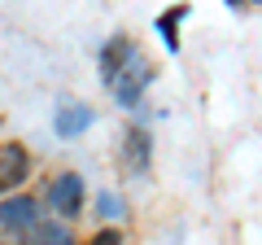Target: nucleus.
Wrapping results in <instances>:
<instances>
[{
  "label": "nucleus",
  "instance_id": "9d476101",
  "mask_svg": "<svg viewBox=\"0 0 262 245\" xmlns=\"http://www.w3.org/2000/svg\"><path fill=\"white\" fill-rule=\"evenodd\" d=\"M96 210H101L105 219H122V201L114 197V193H101V197H96Z\"/></svg>",
  "mask_w": 262,
  "mask_h": 245
},
{
  "label": "nucleus",
  "instance_id": "20e7f679",
  "mask_svg": "<svg viewBox=\"0 0 262 245\" xmlns=\"http://www.w3.org/2000/svg\"><path fill=\"white\" fill-rule=\"evenodd\" d=\"M136 44H131L127 35H118V39H110V44H105V53H101V75H105V84H114V79L122 75V70L131 66V62H136Z\"/></svg>",
  "mask_w": 262,
  "mask_h": 245
},
{
  "label": "nucleus",
  "instance_id": "6e6552de",
  "mask_svg": "<svg viewBox=\"0 0 262 245\" xmlns=\"http://www.w3.org/2000/svg\"><path fill=\"white\" fill-rule=\"evenodd\" d=\"M31 245H75V241H70V228L66 223H53V219H48V223L31 228Z\"/></svg>",
  "mask_w": 262,
  "mask_h": 245
},
{
  "label": "nucleus",
  "instance_id": "7ed1b4c3",
  "mask_svg": "<svg viewBox=\"0 0 262 245\" xmlns=\"http://www.w3.org/2000/svg\"><path fill=\"white\" fill-rule=\"evenodd\" d=\"M149 84H153V66L144 62V57H136V62H131V66L122 70L110 88H114V96H118V105H136V101H140V92H144Z\"/></svg>",
  "mask_w": 262,
  "mask_h": 245
},
{
  "label": "nucleus",
  "instance_id": "0eeeda50",
  "mask_svg": "<svg viewBox=\"0 0 262 245\" xmlns=\"http://www.w3.org/2000/svg\"><path fill=\"white\" fill-rule=\"evenodd\" d=\"M27 149L22 145H5L0 149V189H13V184H22V175H27Z\"/></svg>",
  "mask_w": 262,
  "mask_h": 245
},
{
  "label": "nucleus",
  "instance_id": "f257e3e1",
  "mask_svg": "<svg viewBox=\"0 0 262 245\" xmlns=\"http://www.w3.org/2000/svg\"><path fill=\"white\" fill-rule=\"evenodd\" d=\"M39 223V206L31 197H5L0 201V232L5 236H31Z\"/></svg>",
  "mask_w": 262,
  "mask_h": 245
},
{
  "label": "nucleus",
  "instance_id": "39448f33",
  "mask_svg": "<svg viewBox=\"0 0 262 245\" xmlns=\"http://www.w3.org/2000/svg\"><path fill=\"white\" fill-rule=\"evenodd\" d=\"M92 127V110L88 105H79V101H66L61 110L53 114V132L61 136V140H75L79 132H88Z\"/></svg>",
  "mask_w": 262,
  "mask_h": 245
},
{
  "label": "nucleus",
  "instance_id": "9b49d317",
  "mask_svg": "<svg viewBox=\"0 0 262 245\" xmlns=\"http://www.w3.org/2000/svg\"><path fill=\"white\" fill-rule=\"evenodd\" d=\"M88 245H122V232H114V228H105V232H96Z\"/></svg>",
  "mask_w": 262,
  "mask_h": 245
},
{
  "label": "nucleus",
  "instance_id": "423d86ee",
  "mask_svg": "<svg viewBox=\"0 0 262 245\" xmlns=\"http://www.w3.org/2000/svg\"><path fill=\"white\" fill-rule=\"evenodd\" d=\"M122 162H127L131 175H144V171H149V132H144V127H131V132H127Z\"/></svg>",
  "mask_w": 262,
  "mask_h": 245
},
{
  "label": "nucleus",
  "instance_id": "1a4fd4ad",
  "mask_svg": "<svg viewBox=\"0 0 262 245\" xmlns=\"http://www.w3.org/2000/svg\"><path fill=\"white\" fill-rule=\"evenodd\" d=\"M184 18H188V9H184V5L158 18V31H162V39H166V48H170V53L179 48V22H184Z\"/></svg>",
  "mask_w": 262,
  "mask_h": 245
},
{
  "label": "nucleus",
  "instance_id": "f03ea898",
  "mask_svg": "<svg viewBox=\"0 0 262 245\" xmlns=\"http://www.w3.org/2000/svg\"><path fill=\"white\" fill-rule=\"evenodd\" d=\"M48 206H53V215L75 219L79 210H83V179L79 175H57L53 184H48Z\"/></svg>",
  "mask_w": 262,
  "mask_h": 245
}]
</instances>
